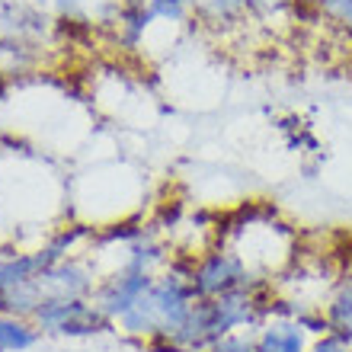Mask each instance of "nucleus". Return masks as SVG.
Segmentation results:
<instances>
[{"label":"nucleus","mask_w":352,"mask_h":352,"mask_svg":"<svg viewBox=\"0 0 352 352\" xmlns=\"http://www.w3.org/2000/svg\"><path fill=\"white\" fill-rule=\"evenodd\" d=\"M42 298H87L93 292V272L77 260H61L38 276Z\"/></svg>","instance_id":"3"},{"label":"nucleus","mask_w":352,"mask_h":352,"mask_svg":"<svg viewBox=\"0 0 352 352\" xmlns=\"http://www.w3.org/2000/svg\"><path fill=\"white\" fill-rule=\"evenodd\" d=\"M327 320L333 330H352V278L333 292L330 305H327Z\"/></svg>","instance_id":"6"},{"label":"nucleus","mask_w":352,"mask_h":352,"mask_svg":"<svg viewBox=\"0 0 352 352\" xmlns=\"http://www.w3.org/2000/svg\"><path fill=\"white\" fill-rule=\"evenodd\" d=\"M208 352H256V340H250V336L241 333V330H234V333L221 336Z\"/></svg>","instance_id":"8"},{"label":"nucleus","mask_w":352,"mask_h":352,"mask_svg":"<svg viewBox=\"0 0 352 352\" xmlns=\"http://www.w3.org/2000/svg\"><path fill=\"white\" fill-rule=\"evenodd\" d=\"M154 278L157 276H151V272H138V269L122 266L119 272L106 276V282L100 285V295H96L93 305L100 307L109 320H119V317L154 285Z\"/></svg>","instance_id":"2"},{"label":"nucleus","mask_w":352,"mask_h":352,"mask_svg":"<svg viewBox=\"0 0 352 352\" xmlns=\"http://www.w3.org/2000/svg\"><path fill=\"white\" fill-rule=\"evenodd\" d=\"M256 352H307V330L298 320H272L256 333Z\"/></svg>","instance_id":"4"},{"label":"nucleus","mask_w":352,"mask_h":352,"mask_svg":"<svg viewBox=\"0 0 352 352\" xmlns=\"http://www.w3.org/2000/svg\"><path fill=\"white\" fill-rule=\"evenodd\" d=\"M253 282H256V278L250 276V269L241 260V253L231 250L228 243L208 247L192 266V288L199 298L228 295V292L247 288V285H253Z\"/></svg>","instance_id":"1"},{"label":"nucleus","mask_w":352,"mask_h":352,"mask_svg":"<svg viewBox=\"0 0 352 352\" xmlns=\"http://www.w3.org/2000/svg\"><path fill=\"white\" fill-rule=\"evenodd\" d=\"M307 352H352V330H330Z\"/></svg>","instance_id":"7"},{"label":"nucleus","mask_w":352,"mask_h":352,"mask_svg":"<svg viewBox=\"0 0 352 352\" xmlns=\"http://www.w3.org/2000/svg\"><path fill=\"white\" fill-rule=\"evenodd\" d=\"M38 330L19 320L16 314H0V352H23L29 346H36Z\"/></svg>","instance_id":"5"}]
</instances>
